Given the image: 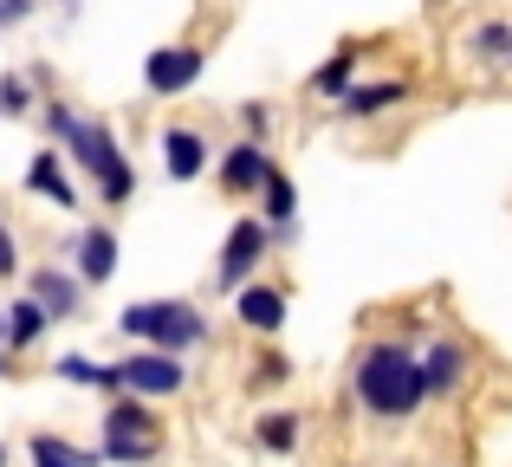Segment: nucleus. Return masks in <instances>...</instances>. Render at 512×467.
Returning <instances> with one entry per match:
<instances>
[{
  "label": "nucleus",
  "instance_id": "27",
  "mask_svg": "<svg viewBox=\"0 0 512 467\" xmlns=\"http://www.w3.org/2000/svg\"><path fill=\"white\" fill-rule=\"evenodd\" d=\"M240 130H247V137H266V130H273V111H266V104H240Z\"/></svg>",
  "mask_w": 512,
  "mask_h": 467
},
{
  "label": "nucleus",
  "instance_id": "30",
  "mask_svg": "<svg viewBox=\"0 0 512 467\" xmlns=\"http://www.w3.org/2000/svg\"><path fill=\"white\" fill-rule=\"evenodd\" d=\"M0 377H7V344H0Z\"/></svg>",
  "mask_w": 512,
  "mask_h": 467
},
{
  "label": "nucleus",
  "instance_id": "10",
  "mask_svg": "<svg viewBox=\"0 0 512 467\" xmlns=\"http://www.w3.org/2000/svg\"><path fill=\"white\" fill-rule=\"evenodd\" d=\"M26 292H33V299L52 312V325L85 312V279L65 273V266H39V273H26Z\"/></svg>",
  "mask_w": 512,
  "mask_h": 467
},
{
  "label": "nucleus",
  "instance_id": "14",
  "mask_svg": "<svg viewBox=\"0 0 512 467\" xmlns=\"http://www.w3.org/2000/svg\"><path fill=\"white\" fill-rule=\"evenodd\" d=\"M389 104H409V78H370V85H350L338 98V111L363 124V117H383Z\"/></svg>",
  "mask_w": 512,
  "mask_h": 467
},
{
  "label": "nucleus",
  "instance_id": "32",
  "mask_svg": "<svg viewBox=\"0 0 512 467\" xmlns=\"http://www.w3.org/2000/svg\"><path fill=\"white\" fill-rule=\"evenodd\" d=\"M435 7H441V0H435Z\"/></svg>",
  "mask_w": 512,
  "mask_h": 467
},
{
  "label": "nucleus",
  "instance_id": "22",
  "mask_svg": "<svg viewBox=\"0 0 512 467\" xmlns=\"http://www.w3.org/2000/svg\"><path fill=\"white\" fill-rule=\"evenodd\" d=\"M26 111H33V72H7L0 78V124L26 117Z\"/></svg>",
  "mask_w": 512,
  "mask_h": 467
},
{
  "label": "nucleus",
  "instance_id": "4",
  "mask_svg": "<svg viewBox=\"0 0 512 467\" xmlns=\"http://www.w3.org/2000/svg\"><path fill=\"white\" fill-rule=\"evenodd\" d=\"M111 467H150L163 455V429L150 416V396L137 390H117L111 409H104V448H98Z\"/></svg>",
  "mask_w": 512,
  "mask_h": 467
},
{
  "label": "nucleus",
  "instance_id": "25",
  "mask_svg": "<svg viewBox=\"0 0 512 467\" xmlns=\"http://www.w3.org/2000/svg\"><path fill=\"white\" fill-rule=\"evenodd\" d=\"M39 124H46V137H52V143H65V130L78 124V111H72L65 98H46V111H39Z\"/></svg>",
  "mask_w": 512,
  "mask_h": 467
},
{
  "label": "nucleus",
  "instance_id": "19",
  "mask_svg": "<svg viewBox=\"0 0 512 467\" xmlns=\"http://www.w3.org/2000/svg\"><path fill=\"white\" fill-rule=\"evenodd\" d=\"M46 325H52V312L33 299V292H20V299L7 305V351H33V344L46 338Z\"/></svg>",
  "mask_w": 512,
  "mask_h": 467
},
{
  "label": "nucleus",
  "instance_id": "24",
  "mask_svg": "<svg viewBox=\"0 0 512 467\" xmlns=\"http://www.w3.org/2000/svg\"><path fill=\"white\" fill-rule=\"evenodd\" d=\"M286 377H292V357H286V351H266L260 370H253L247 383H253V390H273V383H286Z\"/></svg>",
  "mask_w": 512,
  "mask_h": 467
},
{
  "label": "nucleus",
  "instance_id": "26",
  "mask_svg": "<svg viewBox=\"0 0 512 467\" xmlns=\"http://www.w3.org/2000/svg\"><path fill=\"white\" fill-rule=\"evenodd\" d=\"M20 273V240H13V228L0 221V279H13Z\"/></svg>",
  "mask_w": 512,
  "mask_h": 467
},
{
  "label": "nucleus",
  "instance_id": "31",
  "mask_svg": "<svg viewBox=\"0 0 512 467\" xmlns=\"http://www.w3.org/2000/svg\"><path fill=\"white\" fill-rule=\"evenodd\" d=\"M0 467H7V442H0Z\"/></svg>",
  "mask_w": 512,
  "mask_h": 467
},
{
  "label": "nucleus",
  "instance_id": "2",
  "mask_svg": "<svg viewBox=\"0 0 512 467\" xmlns=\"http://www.w3.org/2000/svg\"><path fill=\"white\" fill-rule=\"evenodd\" d=\"M59 150L72 156V163L85 169L91 182H98V202H104V208H124L130 195H137V169H130L124 143H117V130L104 124V117H78V124L65 130Z\"/></svg>",
  "mask_w": 512,
  "mask_h": 467
},
{
  "label": "nucleus",
  "instance_id": "23",
  "mask_svg": "<svg viewBox=\"0 0 512 467\" xmlns=\"http://www.w3.org/2000/svg\"><path fill=\"white\" fill-rule=\"evenodd\" d=\"M474 59H487V65L512 59V26H506V20H487V26H474Z\"/></svg>",
  "mask_w": 512,
  "mask_h": 467
},
{
  "label": "nucleus",
  "instance_id": "3",
  "mask_svg": "<svg viewBox=\"0 0 512 467\" xmlns=\"http://www.w3.org/2000/svg\"><path fill=\"white\" fill-rule=\"evenodd\" d=\"M117 331L137 338V344H163L175 357H188V351L208 344V318H201L188 299H137V305L117 312Z\"/></svg>",
  "mask_w": 512,
  "mask_h": 467
},
{
  "label": "nucleus",
  "instance_id": "18",
  "mask_svg": "<svg viewBox=\"0 0 512 467\" xmlns=\"http://www.w3.org/2000/svg\"><path fill=\"white\" fill-rule=\"evenodd\" d=\"M52 370H59V383H78V390H104V396L124 390V370H117V364H98V357H85V351H65Z\"/></svg>",
  "mask_w": 512,
  "mask_h": 467
},
{
  "label": "nucleus",
  "instance_id": "8",
  "mask_svg": "<svg viewBox=\"0 0 512 467\" xmlns=\"http://www.w3.org/2000/svg\"><path fill=\"white\" fill-rule=\"evenodd\" d=\"M273 176V156H266V137H240L227 150H214V182L227 195H260V182Z\"/></svg>",
  "mask_w": 512,
  "mask_h": 467
},
{
  "label": "nucleus",
  "instance_id": "1",
  "mask_svg": "<svg viewBox=\"0 0 512 467\" xmlns=\"http://www.w3.org/2000/svg\"><path fill=\"white\" fill-rule=\"evenodd\" d=\"M350 390H357V403L370 409L376 422H409L415 409L428 403L422 357H415L402 338H376V344H363V351H357Z\"/></svg>",
  "mask_w": 512,
  "mask_h": 467
},
{
  "label": "nucleus",
  "instance_id": "11",
  "mask_svg": "<svg viewBox=\"0 0 512 467\" xmlns=\"http://www.w3.org/2000/svg\"><path fill=\"white\" fill-rule=\"evenodd\" d=\"M26 195H46L52 208H65V215L78 208V182L65 176V156H59V143L33 150V163H26Z\"/></svg>",
  "mask_w": 512,
  "mask_h": 467
},
{
  "label": "nucleus",
  "instance_id": "13",
  "mask_svg": "<svg viewBox=\"0 0 512 467\" xmlns=\"http://www.w3.org/2000/svg\"><path fill=\"white\" fill-rule=\"evenodd\" d=\"M234 318L247 331H260V338H273V331L286 325V286H253L247 279V286L234 292Z\"/></svg>",
  "mask_w": 512,
  "mask_h": 467
},
{
  "label": "nucleus",
  "instance_id": "16",
  "mask_svg": "<svg viewBox=\"0 0 512 467\" xmlns=\"http://www.w3.org/2000/svg\"><path fill=\"white\" fill-rule=\"evenodd\" d=\"M422 377H428V396H454V390H461V377H467V351L454 338L428 344V351H422Z\"/></svg>",
  "mask_w": 512,
  "mask_h": 467
},
{
  "label": "nucleus",
  "instance_id": "9",
  "mask_svg": "<svg viewBox=\"0 0 512 467\" xmlns=\"http://www.w3.org/2000/svg\"><path fill=\"white\" fill-rule=\"evenodd\" d=\"M214 169V143L201 137V130H188V124H169L163 130V176L169 182H195V176H208Z\"/></svg>",
  "mask_w": 512,
  "mask_h": 467
},
{
  "label": "nucleus",
  "instance_id": "17",
  "mask_svg": "<svg viewBox=\"0 0 512 467\" xmlns=\"http://www.w3.org/2000/svg\"><path fill=\"white\" fill-rule=\"evenodd\" d=\"M26 461H33V467H104V455H91V448L65 442V435H52V429L26 435Z\"/></svg>",
  "mask_w": 512,
  "mask_h": 467
},
{
  "label": "nucleus",
  "instance_id": "7",
  "mask_svg": "<svg viewBox=\"0 0 512 467\" xmlns=\"http://www.w3.org/2000/svg\"><path fill=\"white\" fill-rule=\"evenodd\" d=\"M201 72H208V52L175 39V46H156L150 59H143V91H150V98H182V91L201 85Z\"/></svg>",
  "mask_w": 512,
  "mask_h": 467
},
{
  "label": "nucleus",
  "instance_id": "20",
  "mask_svg": "<svg viewBox=\"0 0 512 467\" xmlns=\"http://www.w3.org/2000/svg\"><path fill=\"white\" fill-rule=\"evenodd\" d=\"M253 442H260L266 455H292V448H299V409H266V416L253 422Z\"/></svg>",
  "mask_w": 512,
  "mask_h": 467
},
{
  "label": "nucleus",
  "instance_id": "15",
  "mask_svg": "<svg viewBox=\"0 0 512 467\" xmlns=\"http://www.w3.org/2000/svg\"><path fill=\"white\" fill-rule=\"evenodd\" d=\"M260 215L266 228H273V240H292V221H299V189H292V176L273 163V176L260 182Z\"/></svg>",
  "mask_w": 512,
  "mask_h": 467
},
{
  "label": "nucleus",
  "instance_id": "5",
  "mask_svg": "<svg viewBox=\"0 0 512 467\" xmlns=\"http://www.w3.org/2000/svg\"><path fill=\"white\" fill-rule=\"evenodd\" d=\"M266 247H273V228H266V215H240L234 228L221 240V260H214V286L221 292H240L253 279V266L266 260Z\"/></svg>",
  "mask_w": 512,
  "mask_h": 467
},
{
  "label": "nucleus",
  "instance_id": "21",
  "mask_svg": "<svg viewBox=\"0 0 512 467\" xmlns=\"http://www.w3.org/2000/svg\"><path fill=\"white\" fill-rule=\"evenodd\" d=\"M357 59H363L357 46H338V52H331V59L312 72V91H318V98H344V91L357 85Z\"/></svg>",
  "mask_w": 512,
  "mask_h": 467
},
{
  "label": "nucleus",
  "instance_id": "29",
  "mask_svg": "<svg viewBox=\"0 0 512 467\" xmlns=\"http://www.w3.org/2000/svg\"><path fill=\"white\" fill-rule=\"evenodd\" d=\"M0 344H7V305H0Z\"/></svg>",
  "mask_w": 512,
  "mask_h": 467
},
{
  "label": "nucleus",
  "instance_id": "12",
  "mask_svg": "<svg viewBox=\"0 0 512 467\" xmlns=\"http://www.w3.org/2000/svg\"><path fill=\"white\" fill-rule=\"evenodd\" d=\"M72 273L85 279V286H104V279L117 273V228L91 221V228L72 240Z\"/></svg>",
  "mask_w": 512,
  "mask_h": 467
},
{
  "label": "nucleus",
  "instance_id": "28",
  "mask_svg": "<svg viewBox=\"0 0 512 467\" xmlns=\"http://www.w3.org/2000/svg\"><path fill=\"white\" fill-rule=\"evenodd\" d=\"M33 20V0H0V26H20Z\"/></svg>",
  "mask_w": 512,
  "mask_h": 467
},
{
  "label": "nucleus",
  "instance_id": "6",
  "mask_svg": "<svg viewBox=\"0 0 512 467\" xmlns=\"http://www.w3.org/2000/svg\"><path fill=\"white\" fill-rule=\"evenodd\" d=\"M117 370H124V390L150 396V403H163V396H182L188 390V364L175 351H163V344H143V351L117 357Z\"/></svg>",
  "mask_w": 512,
  "mask_h": 467
}]
</instances>
